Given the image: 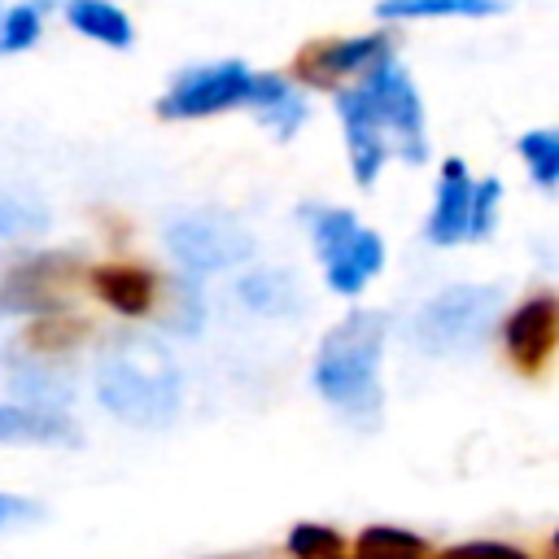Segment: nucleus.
<instances>
[{"instance_id":"obj_10","label":"nucleus","mask_w":559,"mask_h":559,"mask_svg":"<svg viewBox=\"0 0 559 559\" xmlns=\"http://www.w3.org/2000/svg\"><path fill=\"white\" fill-rule=\"evenodd\" d=\"M502 345L520 376H542L555 345H559V301L550 293L524 297L502 319Z\"/></svg>"},{"instance_id":"obj_21","label":"nucleus","mask_w":559,"mask_h":559,"mask_svg":"<svg viewBox=\"0 0 559 559\" xmlns=\"http://www.w3.org/2000/svg\"><path fill=\"white\" fill-rule=\"evenodd\" d=\"M358 559H428V542L397 524H371L354 537Z\"/></svg>"},{"instance_id":"obj_24","label":"nucleus","mask_w":559,"mask_h":559,"mask_svg":"<svg viewBox=\"0 0 559 559\" xmlns=\"http://www.w3.org/2000/svg\"><path fill=\"white\" fill-rule=\"evenodd\" d=\"M345 550V537L328 524H293L288 533V555L293 559H328V555H341Z\"/></svg>"},{"instance_id":"obj_14","label":"nucleus","mask_w":559,"mask_h":559,"mask_svg":"<svg viewBox=\"0 0 559 559\" xmlns=\"http://www.w3.org/2000/svg\"><path fill=\"white\" fill-rule=\"evenodd\" d=\"M87 280H92V293H96L109 310H118V314H127V319H140V314L153 310L157 280H153V271L140 266V262H105V266H92Z\"/></svg>"},{"instance_id":"obj_6","label":"nucleus","mask_w":559,"mask_h":559,"mask_svg":"<svg viewBox=\"0 0 559 559\" xmlns=\"http://www.w3.org/2000/svg\"><path fill=\"white\" fill-rule=\"evenodd\" d=\"M253 83V66L240 57H218V61H197L179 70L166 92L157 96V118L162 122H197V118H218L231 109H245Z\"/></svg>"},{"instance_id":"obj_20","label":"nucleus","mask_w":559,"mask_h":559,"mask_svg":"<svg viewBox=\"0 0 559 559\" xmlns=\"http://www.w3.org/2000/svg\"><path fill=\"white\" fill-rule=\"evenodd\" d=\"M515 153L542 192H559V127H528L515 140Z\"/></svg>"},{"instance_id":"obj_23","label":"nucleus","mask_w":559,"mask_h":559,"mask_svg":"<svg viewBox=\"0 0 559 559\" xmlns=\"http://www.w3.org/2000/svg\"><path fill=\"white\" fill-rule=\"evenodd\" d=\"M44 223H48V214L35 201H26V197H0V245L35 236V231H44Z\"/></svg>"},{"instance_id":"obj_2","label":"nucleus","mask_w":559,"mask_h":559,"mask_svg":"<svg viewBox=\"0 0 559 559\" xmlns=\"http://www.w3.org/2000/svg\"><path fill=\"white\" fill-rule=\"evenodd\" d=\"M96 397L122 424L162 428L179 411V371L157 341H122L96 367Z\"/></svg>"},{"instance_id":"obj_16","label":"nucleus","mask_w":559,"mask_h":559,"mask_svg":"<svg viewBox=\"0 0 559 559\" xmlns=\"http://www.w3.org/2000/svg\"><path fill=\"white\" fill-rule=\"evenodd\" d=\"M507 0H376L380 22H437V17H498Z\"/></svg>"},{"instance_id":"obj_7","label":"nucleus","mask_w":559,"mask_h":559,"mask_svg":"<svg viewBox=\"0 0 559 559\" xmlns=\"http://www.w3.org/2000/svg\"><path fill=\"white\" fill-rule=\"evenodd\" d=\"M393 52V35L389 31H358V35H323V39H306L288 66V74L301 87L314 92H336L345 83H354L358 74H367L380 57Z\"/></svg>"},{"instance_id":"obj_15","label":"nucleus","mask_w":559,"mask_h":559,"mask_svg":"<svg viewBox=\"0 0 559 559\" xmlns=\"http://www.w3.org/2000/svg\"><path fill=\"white\" fill-rule=\"evenodd\" d=\"M61 22L114 52H127L135 44V22L118 0H61Z\"/></svg>"},{"instance_id":"obj_13","label":"nucleus","mask_w":559,"mask_h":559,"mask_svg":"<svg viewBox=\"0 0 559 559\" xmlns=\"http://www.w3.org/2000/svg\"><path fill=\"white\" fill-rule=\"evenodd\" d=\"M472 170L463 157H445L437 170V192H432V210L424 218V240L437 249H454L467 240V218H472Z\"/></svg>"},{"instance_id":"obj_11","label":"nucleus","mask_w":559,"mask_h":559,"mask_svg":"<svg viewBox=\"0 0 559 559\" xmlns=\"http://www.w3.org/2000/svg\"><path fill=\"white\" fill-rule=\"evenodd\" d=\"M74 275L70 253H35L17 262L0 284V314H48L61 306Z\"/></svg>"},{"instance_id":"obj_26","label":"nucleus","mask_w":559,"mask_h":559,"mask_svg":"<svg viewBox=\"0 0 559 559\" xmlns=\"http://www.w3.org/2000/svg\"><path fill=\"white\" fill-rule=\"evenodd\" d=\"M39 515V507L31 502V498H17V493H0V533L4 528H17V524H26V520H35Z\"/></svg>"},{"instance_id":"obj_27","label":"nucleus","mask_w":559,"mask_h":559,"mask_svg":"<svg viewBox=\"0 0 559 559\" xmlns=\"http://www.w3.org/2000/svg\"><path fill=\"white\" fill-rule=\"evenodd\" d=\"M550 546H555V555H559V528H555V537H550Z\"/></svg>"},{"instance_id":"obj_29","label":"nucleus","mask_w":559,"mask_h":559,"mask_svg":"<svg viewBox=\"0 0 559 559\" xmlns=\"http://www.w3.org/2000/svg\"><path fill=\"white\" fill-rule=\"evenodd\" d=\"M555 559H559V555H555Z\"/></svg>"},{"instance_id":"obj_12","label":"nucleus","mask_w":559,"mask_h":559,"mask_svg":"<svg viewBox=\"0 0 559 559\" xmlns=\"http://www.w3.org/2000/svg\"><path fill=\"white\" fill-rule=\"evenodd\" d=\"M245 109L253 114V122L288 144L306 118H310V100H306V87L293 79V74H280V70H253V83H249V96H245Z\"/></svg>"},{"instance_id":"obj_25","label":"nucleus","mask_w":559,"mask_h":559,"mask_svg":"<svg viewBox=\"0 0 559 559\" xmlns=\"http://www.w3.org/2000/svg\"><path fill=\"white\" fill-rule=\"evenodd\" d=\"M437 559H533L528 550H520V546H511V542H459V546H450V550H441Z\"/></svg>"},{"instance_id":"obj_17","label":"nucleus","mask_w":559,"mask_h":559,"mask_svg":"<svg viewBox=\"0 0 559 559\" xmlns=\"http://www.w3.org/2000/svg\"><path fill=\"white\" fill-rule=\"evenodd\" d=\"M236 297L253 314H266V319L293 314L301 306V293H297V284H293L288 271H249V275L236 280Z\"/></svg>"},{"instance_id":"obj_19","label":"nucleus","mask_w":559,"mask_h":559,"mask_svg":"<svg viewBox=\"0 0 559 559\" xmlns=\"http://www.w3.org/2000/svg\"><path fill=\"white\" fill-rule=\"evenodd\" d=\"M52 0H0V57H17L39 44Z\"/></svg>"},{"instance_id":"obj_5","label":"nucleus","mask_w":559,"mask_h":559,"mask_svg":"<svg viewBox=\"0 0 559 559\" xmlns=\"http://www.w3.org/2000/svg\"><path fill=\"white\" fill-rule=\"evenodd\" d=\"M358 87L367 92L376 118L384 122L393 157H402L406 166H424L428 162V114H424V96H419L411 70L397 61V52L380 57L367 74H358Z\"/></svg>"},{"instance_id":"obj_28","label":"nucleus","mask_w":559,"mask_h":559,"mask_svg":"<svg viewBox=\"0 0 559 559\" xmlns=\"http://www.w3.org/2000/svg\"><path fill=\"white\" fill-rule=\"evenodd\" d=\"M328 559H345V555H328Z\"/></svg>"},{"instance_id":"obj_18","label":"nucleus","mask_w":559,"mask_h":559,"mask_svg":"<svg viewBox=\"0 0 559 559\" xmlns=\"http://www.w3.org/2000/svg\"><path fill=\"white\" fill-rule=\"evenodd\" d=\"M0 441H74V428L44 406H0Z\"/></svg>"},{"instance_id":"obj_22","label":"nucleus","mask_w":559,"mask_h":559,"mask_svg":"<svg viewBox=\"0 0 559 559\" xmlns=\"http://www.w3.org/2000/svg\"><path fill=\"white\" fill-rule=\"evenodd\" d=\"M498 210H502V179L485 175L472 188V218H467V240H489L498 227Z\"/></svg>"},{"instance_id":"obj_3","label":"nucleus","mask_w":559,"mask_h":559,"mask_svg":"<svg viewBox=\"0 0 559 559\" xmlns=\"http://www.w3.org/2000/svg\"><path fill=\"white\" fill-rule=\"evenodd\" d=\"M314 253L323 262V280L336 297H358L384 271V236L362 227L354 210L341 205H306L301 210Z\"/></svg>"},{"instance_id":"obj_8","label":"nucleus","mask_w":559,"mask_h":559,"mask_svg":"<svg viewBox=\"0 0 559 559\" xmlns=\"http://www.w3.org/2000/svg\"><path fill=\"white\" fill-rule=\"evenodd\" d=\"M166 245L175 253V262L192 275H210V271H231L253 253V236L218 210H192L183 218H175L166 227Z\"/></svg>"},{"instance_id":"obj_9","label":"nucleus","mask_w":559,"mask_h":559,"mask_svg":"<svg viewBox=\"0 0 559 559\" xmlns=\"http://www.w3.org/2000/svg\"><path fill=\"white\" fill-rule=\"evenodd\" d=\"M332 109H336V122H341V140H345V157H349V175L358 188H376L384 162L393 157L389 148V135H384V122L376 118L367 92L354 83L336 87L332 92Z\"/></svg>"},{"instance_id":"obj_1","label":"nucleus","mask_w":559,"mask_h":559,"mask_svg":"<svg viewBox=\"0 0 559 559\" xmlns=\"http://www.w3.org/2000/svg\"><path fill=\"white\" fill-rule=\"evenodd\" d=\"M384 314L380 310H354L336 328H328L310 380L314 393L345 415L354 428H376L384 415V389H380V354H384Z\"/></svg>"},{"instance_id":"obj_4","label":"nucleus","mask_w":559,"mask_h":559,"mask_svg":"<svg viewBox=\"0 0 559 559\" xmlns=\"http://www.w3.org/2000/svg\"><path fill=\"white\" fill-rule=\"evenodd\" d=\"M502 310V288L493 284H450L428 297L411 319V341L424 354H463L476 349Z\"/></svg>"}]
</instances>
